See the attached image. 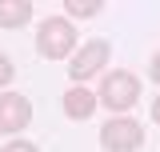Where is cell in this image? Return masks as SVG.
Wrapping results in <instances>:
<instances>
[{"label":"cell","mask_w":160,"mask_h":152,"mask_svg":"<svg viewBox=\"0 0 160 152\" xmlns=\"http://www.w3.org/2000/svg\"><path fill=\"white\" fill-rule=\"evenodd\" d=\"M36 52H40L44 60H64V56H72V52H76V28H72L64 16L44 20L40 32H36Z\"/></svg>","instance_id":"1"},{"label":"cell","mask_w":160,"mask_h":152,"mask_svg":"<svg viewBox=\"0 0 160 152\" xmlns=\"http://www.w3.org/2000/svg\"><path fill=\"white\" fill-rule=\"evenodd\" d=\"M140 96V80L128 68H116V72H108L100 80V100H104V108H112V112H124V108H132Z\"/></svg>","instance_id":"2"},{"label":"cell","mask_w":160,"mask_h":152,"mask_svg":"<svg viewBox=\"0 0 160 152\" xmlns=\"http://www.w3.org/2000/svg\"><path fill=\"white\" fill-rule=\"evenodd\" d=\"M100 144H104V152H136L144 144V128L132 116H112L100 128Z\"/></svg>","instance_id":"3"},{"label":"cell","mask_w":160,"mask_h":152,"mask_svg":"<svg viewBox=\"0 0 160 152\" xmlns=\"http://www.w3.org/2000/svg\"><path fill=\"white\" fill-rule=\"evenodd\" d=\"M104 64H108V40H88V44H80V52H72L68 76H72L76 84H84V80L96 76Z\"/></svg>","instance_id":"4"},{"label":"cell","mask_w":160,"mask_h":152,"mask_svg":"<svg viewBox=\"0 0 160 152\" xmlns=\"http://www.w3.org/2000/svg\"><path fill=\"white\" fill-rule=\"evenodd\" d=\"M28 120H32V104L16 92H0V132L4 136H16L28 128Z\"/></svg>","instance_id":"5"},{"label":"cell","mask_w":160,"mask_h":152,"mask_svg":"<svg viewBox=\"0 0 160 152\" xmlns=\"http://www.w3.org/2000/svg\"><path fill=\"white\" fill-rule=\"evenodd\" d=\"M60 104H64V116H68V120H88V116L96 112V96L88 92L84 84H72Z\"/></svg>","instance_id":"6"},{"label":"cell","mask_w":160,"mask_h":152,"mask_svg":"<svg viewBox=\"0 0 160 152\" xmlns=\"http://www.w3.org/2000/svg\"><path fill=\"white\" fill-rule=\"evenodd\" d=\"M32 20V4L28 0H0V24L4 28H20Z\"/></svg>","instance_id":"7"},{"label":"cell","mask_w":160,"mask_h":152,"mask_svg":"<svg viewBox=\"0 0 160 152\" xmlns=\"http://www.w3.org/2000/svg\"><path fill=\"white\" fill-rule=\"evenodd\" d=\"M100 8H104V4H100V0H64V12H72V16H96Z\"/></svg>","instance_id":"8"},{"label":"cell","mask_w":160,"mask_h":152,"mask_svg":"<svg viewBox=\"0 0 160 152\" xmlns=\"http://www.w3.org/2000/svg\"><path fill=\"white\" fill-rule=\"evenodd\" d=\"M12 76H16V72H12V60H8L4 52H0V88H4V84H8Z\"/></svg>","instance_id":"9"},{"label":"cell","mask_w":160,"mask_h":152,"mask_svg":"<svg viewBox=\"0 0 160 152\" xmlns=\"http://www.w3.org/2000/svg\"><path fill=\"white\" fill-rule=\"evenodd\" d=\"M0 152H40L36 144H28V140H12V144H4Z\"/></svg>","instance_id":"10"},{"label":"cell","mask_w":160,"mask_h":152,"mask_svg":"<svg viewBox=\"0 0 160 152\" xmlns=\"http://www.w3.org/2000/svg\"><path fill=\"white\" fill-rule=\"evenodd\" d=\"M148 76H152V80H156V84H160V52H156V56H152V68H148Z\"/></svg>","instance_id":"11"},{"label":"cell","mask_w":160,"mask_h":152,"mask_svg":"<svg viewBox=\"0 0 160 152\" xmlns=\"http://www.w3.org/2000/svg\"><path fill=\"white\" fill-rule=\"evenodd\" d=\"M152 120H156V124H160V96H156V100H152Z\"/></svg>","instance_id":"12"}]
</instances>
